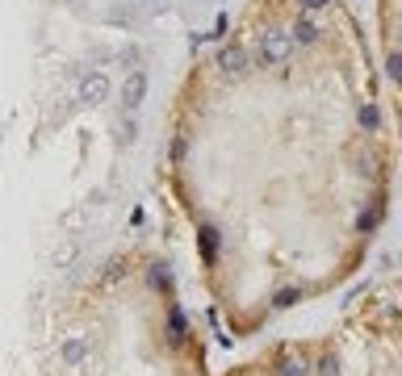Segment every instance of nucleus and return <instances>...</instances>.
Segmentation results:
<instances>
[{
	"label": "nucleus",
	"mask_w": 402,
	"mask_h": 376,
	"mask_svg": "<svg viewBox=\"0 0 402 376\" xmlns=\"http://www.w3.org/2000/svg\"><path fill=\"white\" fill-rule=\"evenodd\" d=\"M302 293H293V289H285V293H277V305H293Z\"/></svg>",
	"instance_id": "nucleus-14"
},
{
	"label": "nucleus",
	"mask_w": 402,
	"mask_h": 376,
	"mask_svg": "<svg viewBox=\"0 0 402 376\" xmlns=\"http://www.w3.org/2000/svg\"><path fill=\"white\" fill-rule=\"evenodd\" d=\"M105 92H109L105 76H84V84H80V96H84L88 104H96V100H105Z\"/></svg>",
	"instance_id": "nucleus-5"
},
{
	"label": "nucleus",
	"mask_w": 402,
	"mask_h": 376,
	"mask_svg": "<svg viewBox=\"0 0 402 376\" xmlns=\"http://www.w3.org/2000/svg\"><path fill=\"white\" fill-rule=\"evenodd\" d=\"M289 34H293V38H297V42H315V38H319V25H315V21H310V17H297V21H293V30H289Z\"/></svg>",
	"instance_id": "nucleus-7"
},
{
	"label": "nucleus",
	"mask_w": 402,
	"mask_h": 376,
	"mask_svg": "<svg viewBox=\"0 0 402 376\" xmlns=\"http://www.w3.org/2000/svg\"><path fill=\"white\" fill-rule=\"evenodd\" d=\"M168 339H172V343H180V339H184V313H180L176 305L168 309Z\"/></svg>",
	"instance_id": "nucleus-8"
},
{
	"label": "nucleus",
	"mask_w": 402,
	"mask_h": 376,
	"mask_svg": "<svg viewBox=\"0 0 402 376\" xmlns=\"http://www.w3.org/2000/svg\"><path fill=\"white\" fill-rule=\"evenodd\" d=\"M377 222H381V205H377V209H369V213H361V218H357V226H361V234H369V230H373Z\"/></svg>",
	"instance_id": "nucleus-11"
},
{
	"label": "nucleus",
	"mask_w": 402,
	"mask_h": 376,
	"mask_svg": "<svg viewBox=\"0 0 402 376\" xmlns=\"http://www.w3.org/2000/svg\"><path fill=\"white\" fill-rule=\"evenodd\" d=\"M319 372H323V376H339V368H335V360H331V355H323V360H319Z\"/></svg>",
	"instance_id": "nucleus-13"
},
{
	"label": "nucleus",
	"mask_w": 402,
	"mask_h": 376,
	"mask_svg": "<svg viewBox=\"0 0 402 376\" xmlns=\"http://www.w3.org/2000/svg\"><path fill=\"white\" fill-rule=\"evenodd\" d=\"M142 92H147V76H142V71H134V76L126 80V88H122L126 109H138V104H142Z\"/></svg>",
	"instance_id": "nucleus-4"
},
{
	"label": "nucleus",
	"mask_w": 402,
	"mask_h": 376,
	"mask_svg": "<svg viewBox=\"0 0 402 376\" xmlns=\"http://www.w3.org/2000/svg\"><path fill=\"white\" fill-rule=\"evenodd\" d=\"M84 339H72V343H63V364H80L84 360Z\"/></svg>",
	"instance_id": "nucleus-10"
},
{
	"label": "nucleus",
	"mask_w": 402,
	"mask_h": 376,
	"mask_svg": "<svg viewBox=\"0 0 402 376\" xmlns=\"http://www.w3.org/2000/svg\"><path fill=\"white\" fill-rule=\"evenodd\" d=\"M197 243H201V263L214 267V259H218V230L214 226H201L197 230Z\"/></svg>",
	"instance_id": "nucleus-3"
},
{
	"label": "nucleus",
	"mask_w": 402,
	"mask_h": 376,
	"mask_svg": "<svg viewBox=\"0 0 402 376\" xmlns=\"http://www.w3.org/2000/svg\"><path fill=\"white\" fill-rule=\"evenodd\" d=\"M361 126H365L369 134H377V130H381V113H377V104H365V109H361Z\"/></svg>",
	"instance_id": "nucleus-9"
},
{
	"label": "nucleus",
	"mask_w": 402,
	"mask_h": 376,
	"mask_svg": "<svg viewBox=\"0 0 402 376\" xmlns=\"http://www.w3.org/2000/svg\"><path fill=\"white\" fill-rule=\"evenodd\" d=\"M302 9H323V5H331V0H297Z\"/></svg>",
	"instance_id": "nucleus-15"
},
{
	"label": "nucleus",
	"mask_w": 402,
	"mask_h": 376,
	"mask_svg": "<svg viewBox=\"0 0 402 376\" xmlns=\"http://www.w3.org/2000/svg\"><path fill=\"white\" fill-rule=\"evenodd\" d=\"M385 71H390V80H394V84H402V55H398V50L385 59Z\"/></svg>",
	"instance_id": "nucleus-12"
},
{
	"label": "nucleus",
	"mask_w": 402,
	"mask_h": 376,
	"mask_svg": "<svg viewBox=\"0 0 402 376\" xmlns=\"http://www.w3.org/2000/svg\"><path fill=\"white\" fill-rule=\"evenodd\" d=\"M218 67H222V76L239 80V76L251 67V55H247L243 46H222V50H218Z\"/></svg>",
	"instance_id": "nucleus-2"
},
{
	"label": "nucleus",
	"mask_w": 402,
	"mask_h": 376,
	"mask_svg": "<svg viewBox=\"0 0 402 376\" xmlns=\"http://www.w3.org/2000/svg\"><path fill=\"white\" fill-rule=\"evenodd\" d=\"M293 46H297V38H293L289 30H268V34H260V46H256V63H260V67L285 63V59L293 55Z\"/></svg>",
	"instance_id": "nucleus-1"
},
{
	"label": "nucleus",
	"mask_w": 402,
	"mask_h": 376,
	"mask_svg": "<svg viewBox=\"0 0 402 376\" xmlns=\"http://www.w3.org/2000/svg\"><path fill=\"white\" fill-rule=\"evenodd\" d=\"M277 376H310V360L302 355V351L297 355H285L281 368H277Z\"/></svg>",
	"instance_id": "nucleus-6"
}]
</instances>
